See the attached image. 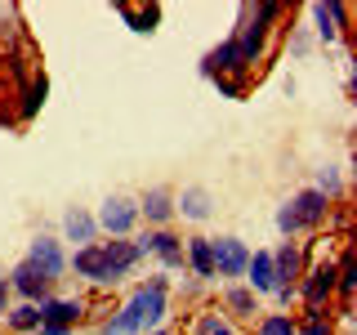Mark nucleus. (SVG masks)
Instances as JSON below:
<instances>
[{
	"label": "nucleus",
	"instance_id": "7ed1b4c3",
	"mask_svg": "<svg viewBox=\"0 0 357 335\" xmlns=\"http://www.w3.org/2000/svg\"><path fill=\"white\" fill-rule=\"evenodd\" d=\"M81 313H85V304L81 299H45L40 304V331L36 335H72V327L81 322Z\"/></svg>",
	"mask_w": 357,
	"mask_h": 335
},
{
	"label": "nucleus",
	"instance_id": "a878e982",
	"mask_svg": "<svg viewBox=\"0 0 357 335\" xmlns=\"http://www.w3.org/2000/svg\"><path fill=\"white\" fill-rule=\"evenodd\" d=\"M215 85H219L228 98H241V85H237V81H228V76H215Z\"/></svg>",
	"mask_w": 357,
	"mask_h": 335
},
{
	"label": "nucleus",
	"instance_id": "4468645a",
	"mask_svg": "<svg viewBox=\"0 0 357 335\" xmlns=\"http://www.w3.org/2000/svg\"><path fill=\"white\" fill-rule=\"evenodd\" d=\"M170 215H174V193L170 188H152L148 197L139 201V219H148V223H170Z\"/></svg>",
	"mask_w": 357,
	"mask_h": 335
},
{
	"label": "nucleus",
	"instance_id": "bb28decb",
	"mask_svg": "<svg viewBox=\"0 0 357 335\" xmlns=\"http://www.w3.org/2000/svg\"><path fill=\"white\" fill-rule=\"evenodd\" d=\"M5 313H9V282L0 277V318H5Z\"/></svg>",
	"mask_w": 357,
	"mask_h": 335
},
{
	"label": "nucleus",
	"instance_id": "6e6552de",
	"mask_svg": "<svg viewBox=\"0 0 357 335\" xmlns=\"http://www.w3.org/2000/svg\"><path fill=\"white\" fill-rule=\"evenodd\" d=\"M286 210H290V219H295V232H299V228H317V223L326 219L331 201L321 197L317 188H299V193L286 201Z\"/></svg>",
	"mask_w": 357,
	"mask_h": 335
},
{
	"label": "nucleus",
	"instance_id": "dca6fc26",
	"mask_svg": "<svg viewBox=\"0 0 357 335\" xmlns=\"http://www.w3.org/2000/svg\"><path fill=\"white\" fill-rule=\"evenodd\" d=\"M210 206H215V201H210L206 188H183V193L174 197V210H178L183 219H197V223L210 219Z\"/></svg>",
	"mask_w": 357,
	"mask_h": 335
},
{
	"label": "nucleus",
	"instance_id": "f3484780",
	"mask_svg": "<svg viewBox=\"0 0 357 335\" xmlns=\"http://www.w3.org/2000/svg\"><path fill=\"white\" fill-rule=\"evenodd\" d=\"M94 232H98L94 215H85L81 206H76V210H67V219H63V237H67V241H81V246H89V241H94Z\"/></svg>",
	"mask_w": 357,
	"mask_h": 335
},
{
	"label": "nucleus",
	"instance_id": "4be33fe9",
	"mask_svg": "<svg viewBox=\"0 0 357 335\" xmlns=\"http://www.w3.org/2000/svg\"><path fill=\"white\" fill-rule=\"evenodd\" d=\"M295 327H299V335H335L326 308H304V318H299Z\"/></svg>",
	"mask_w": 357,
	"mask_h": 335
},
{
	"label": "nucleus",
	"instance_id": "6ab92c4d",
	"mask_svg": "<svg viewBox=\"0 0 357 335\" xmlns=\"http://www.w3.org/2000/svg\"><path fill=\"white\" fill-rule=\"evenodd\" d=\"M5 322H9V331H18V335H36L40 331V304H14L5 313Z\"/></svg>",
	"mask_w": 357,
	"mask_h": 335
},
{
	"label": "nucleus",
	"instance_id": "f257e3e1",
	"mask_svg": "<svg viewBox=\"0 0 357 335\" xmlns=\"http://www.w3.org/2000/svg\"><path fill=\"white\" fill-rule=\"evenodd\" d=\"M165 304H170V286L165 277H148L126 304L116 308V318L103 322V335H139V331H156L165 318Z\"/></svg>",
	"mask_w": 357,
	"mask_h": 335
},
{
	"label": "nucleus",
	"instance_id": "412c9836",
	"mask_svg": "<svg viewBox=\"0 0 357 335\" xmlns=\"http://www.w3.org/2000/svg\"><path fill=\"white\" fill-rule=\"evenodd\" d=\"M45 89H50V85H45V76H36V81L27 85V94H22V103H18V117H22V121H31V117L40 112V103H45Z\"/></svg>",
	"mask_w": 357,
	"mask_h": 335
},
{
	"label": "nucleus",
	"instance_id": "393cba45",
	"mask_svg": "<svg viewBox=\"0 0 357 335\" xmlns=\"http://www.w3.org/2000/svg\"><path fill=\"white\" fill-rule=\"evenodd\" d=\"M197 335H237V331L223 322V313H201V318H197Z\"/></svg>",
	"mask_w": 357,
	"mask_h": 335
},
{
	"label": "nucleus",
	"instance_id": "9d476101",
	"mask_svg": "<svg viewBox=\"0 0 357 335\" xmlns=\"http://www.w3.org/2000/svg\"><path fill=\"white\" fill-rule=\"evenodd\" d=\"M27 260L36 264L40 273L50 277V282H54V277H63V273H67V255H63V246L54 241V237H36V241H31V251H27Z\"/></svg>",
	"mask_w": 357,
	"mask_h": 335
},
{
	"label": "nucleus",
	"instance_id": "0eeeda50",
	"mask_svg": "<svg viewBox=\"0 0 357 335\" xmlns=\"http://www.w3.org/2000/svg\"><path fill=\"white\" fill-rule=\"evenodd\" d=\"M210 255H215V277H245V251L241 237H210Z\"/></svg>",
	"mask_w": 357,
	"mask_h": 335
},
{
	"label": "nucleus",
	"instance_id": "20e7f679",
	"mask_svg": "<svg viewBox=\"0 0 357 335\" xmlns=\"http://www.w3.org/2000/svg\"><path fill=\"white\" fill-rule=\"evenodd\" d=\"M299 299H304V308H326L331 295H335V264H312L304 277H299Z\"/></svg>",
	"mask_w": 357,
	"mask_h": 335
},
{
	"label": "nucleus",
	"instance_id": "cd10ccee",
	"mask_svg": "<svg viewBox=\"0 0 357 335\" xmlns=\"http://www.w3.org/2000/svg\"><path fill=\"white\" fill-rule=\"evenodd\" d=\"M148 335H174V331H165V327H156V331H148Z\"/></svg>",
	"mask_w": 357,
	"mask_h": 335
},
{
	"label": "nucleus",
	"instance_id": "2eb2a0df",
	"mask_svg": "<svg viewBox=\"0 0 357 335\" xmlns=\"http://www.w3.org/2000/svg\"><path fill=\"white\" fill-rule=\"evenodd\" d=\"M183 264H192V273L201 282H210L215 277V255H210V237H188L183 246Z\"/></svg>",
	"mask_w": 357,
	"mask_h": 335
},
{
	"label": "nucleus",
	"instance_id": "a211bd4d",
	"mask_svg": "<svg viewBox=\"0 0 357 335\" xmlns=\"http://www.w3.org/2000/svg\"><path fill=\"white\" fill-rule=\"evenodd\" d=\"M344 18H349V9H344V5H312V22H317V36L321 40H335V36H340V22Z\"/></svg>",
	"mask_w": 357,
	"mask_h": 335
},
{
	"label": "nucleus",
	"instance_id": "9b49d317",
	"mask_svg": "<svg viewBox=\"0 0 357 335\" xmlns=\"http://www.w3.org/2000/svg\"><path fill=\"white\" fill-rule=\"evenodd\" d=\"M273 277H277V286H299V277H304V255H299L295 241H282L273 251Z\"/></svg>",
	"mask_w": 357,
	"mask_h": 335
},
{
	"label": "nucleus",
	"instance_id": "b1692460",
	"mask_svg": "<svg viewBox=\"0 0 357 335\" xmlns=\"http://www.w3.org/2000/svg\"><path fill=\"white\" fill-rule=\"evenodd\" d=\"M116 14H121V18H130V22H134V31H152V22H156V9H134V5H116Z\"/></svg>",
	"mask_w": 357,
	"mask_h": 335
},
{
	"label": "nucleus",
	"instance_id": "5701e85b",
	"mask_svg": "<svg viewBox=\"0 0 357 335\" xmlns=\"http://www.w3.org/2000/svg\"><path fill=\"white\" fill-rule=\"evenodd\" d=\"M259 335H299V327H295L290 313H268V318L259 322Z\"/></svg>",
	"mask_w": 357,
	"mask_h": 335
},
{
	"label": "nucleus",
	"instance_id": "f03ea898",
	"mask_svg": "<svg viewBox=\"0 0 357 335\" xmlns=\"http://www.w3.org/2000/svg\"><path fill=\"white\" fill-rule=\"evenodd\" d=\"M5 282H9V295H18L22 304H45V299H50V286H54V282H50V277H45L31 260H22L14 273L5 277Z\"/></svg>",
	"mask_w": 357,
	"mask_h": 335
},
{
	"label": "nucleus",
	"instance_id": "f8f14e48",
	"mask_svg": "<svg viewBox=\"0 0 357 335\" xmlns=\"http://www.w3.org/2000/svg\"><path fill=\"white\" fill-rule=\"evenodd\" d=\"M85 282L94 286H107V268H103V241H89V246H76V255L67 260Z\"/></svg>",
	"mask_w": 357,
	"mask_h": 335
},
{
	"label": "nucleus",
	"instance_id": "ddd939ff",
	"mask_svg": "<svg viewBox=\"0 0 357 335\" xmlns=\"http://www.w3.org/2000/svg\"><path fill=\"white\" fill-rule=\"evenodd\" d=\"M245 286L255 290V295H273L277 277H273V251H255L250 260H245Z\"/></svg>",
	"mask_w": 357,
	"mask_h": 335
},
{
	"label": "nucleus",
	"instance_id": "39448f33",
	"mask_svg": "<svg viewBox=\"0 0 357 335\" xmlns=\"http://www.w3.org/2000/svg\"><path fill=\"white\" fill-rule=\"evenodd\" d=\"M94 223L103 232H112V241H121L126 232L139 223V201H130V197H107L103 201V210L94 215Z\"/></svg>",
	"mask_w": 357,
	"mask_h": 335
},
{
	"label": "nucleus",
	"instance_id": "1a4fd4ad",
	"mask_svg": "<svg viewBox=\"0 0 357 335\" xmlns=\"http://www.w3.org/2000/svg\"><path fill=\"white\" fill-rule=\"evenodd\" d=\"M134 264H139V251H134V241H103L107 286H116L121 277H130V273H134Z\"/></svg>",
	"mask_w": 357,
	"mask_h": 335
},
{
	"label": "nucleus",
	"instance_id": "423d86ee",
	"mask_svg": "<svg viewBox=\"0 0 357 335\" xmlns=\"http://www.w3.org/2000/svg\"><path fill=\"white\" fill-rule=\"evenodd\" d=\"M134 251H139V260L143 255H156L165 268H183V241L174 237L170 228H152V232H143L139 241H134Z\"/></svg>",
	"mask_w": 357,
	"mask_h": 335
},
{
	"label": "nucleus",
	"instance_id": "aec40b11",
	"mask_svg": "<svg viewBox=\"0 0 357 335\" xmlns=\"http://www.w3.org/2000/svg\"><path fill=\"white\" fill-rule=\"evenodd\" d=\"M223 304L237 313V318H255V313H259V295H255L250 286H228L223 290Z\"/></svg>",
	"mask_w": 357,
	"mask_h": 335
}]
</instances>
